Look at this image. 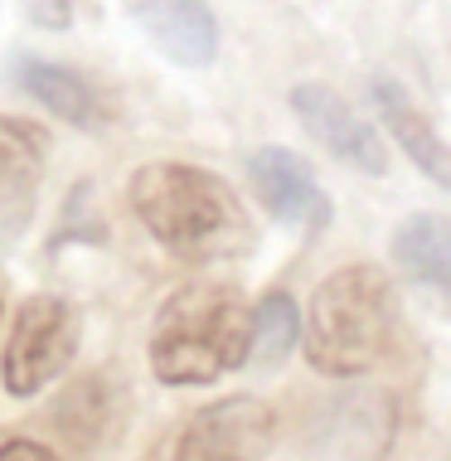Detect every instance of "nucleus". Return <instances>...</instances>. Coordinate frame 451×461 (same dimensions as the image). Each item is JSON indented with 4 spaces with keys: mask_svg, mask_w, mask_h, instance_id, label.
Instances as JSON below:
<instances>
[{
    "mask_svg": "<svg viewBox=\"0 0 451 461\" xmlns=\"http://www.w3.org/2000/svg\"><path fill=\"white\" fill-rule=\"evenodd\" d=\"M398 335H403V316H398L393 282L379 267H340L330 272L316 292H311V311L301 321V345L316 374L330 379H355L393 359Z\"/></svg>",
    "mask_w": 451,
    "mask_h": 461,
    "instance_id": "obj_1",
    "label": "nucleus"
},
{
    "mask_svg": "<svg viewBox=\"0 0 451 461\" xmlns=\"http://www.w3.org/2000/svg\"><path fill=\"white\" fill-rule=\"evenodd\" d=\"M127 204L141 229L175 258H223L248 243V214L238 194L204 166L150 160L131 176Z\"/></svg>",
    "mask_w": 451,
    "mask_h": 461,
    "instance_id": "obj_2",
    "label": "nucleus"
},
{
    "mask_svg": "<svg viewBox=\"0 0 451 461\" xmlns=\"http://www.w3.org/2000/svg\"><path fill=\"white\" fill-rule=\"evenodd\" d=\"M248 340H253V306L238 296V286L194 282L160 306L146 355L160 384L194 389L248 365Z\"/></svg>",
    "mask_w": 451,
    "mask_h": 461,
    "instance_id": "obj_3",
    "label": "nucleus"
},
{
    "mask_svg": "<svg viewBox=\"0 0 451 461\" xmlns=\"http://www.w3.org/2000/svg\"><path fill=\"white\" fill-rule=\"evenodd\" d=\"M83 340V321L64 296H30L15 311V326L5 340V359H0V384L15 398L44 393L59 374L73 365Z\"/></svg>",
    "mask_w": 451,
    "mask_h": 461,
    "instance_id": "obj_4",
    "label": "nucleus"
},
{
    "mask_svg": "<svg viewBox=\"0 0 451 461\" xmlns=\"http://www.w3.org/2000/svg\"><path fill=\"white\" fill-rule=\"evenodd\" d=\"M272 442H277L272 408L253 393H233L185 422L170 461H267Z\"/></svg>",
    "mask_w": 451,
    "mask_h": 461,
    "instance_id": "obj_5",
    "label": "nucleus"
},
{
    "mask_svg": "<svg viewBox=\"0 0 451 461\" xmlns=\"http://www.w3.org/2000/svg\"><path fill=\"white\" fill-rule=\"evenodd\" d=\"M248 180H253L262 209L277 223H286V229H301V233L330 229L335 204H330V194L320 190L316 170H311L296 151H286V146H262V151L248 156Z\"/></svg>",
    "mask_w": 451,
    "mask_h": 461,
    "instance_id": "obj_6",
    "label": "nucleus"
},
{
    "mask_svg": "<svg viewBox=\"0 0 451 461\" xmlns=\"http://www.w3.org/2000/svg\"><path fill=\"white\" fill-rule=\"evenodd\" d=\"M292 112H296L301 127L316 136V141L335 160L365 170V176H388V146H383V136L374 131L335 88L301 83V88H292Z\"/></svg>",
    "mask_w": 451,
    "mask_h": 461,
    "instance_id": "obj_7",
    "label": "nucleus"
},
{
    "mask_svg": "<svg viewBox=\"0 0 451 461\" xmlns=\"http://www.w3.org/2000/svg\"><path fill=\"white\" fill-rule=\"evenodd\" d=\"M136 24L156 40L175 64L204 68L219 54V20L204 0H127Z\"/></svg>",
    "mask_w": 451,
    "mask_h": 461,
    "instance_id": "obj_8",
    "label": "nucleus"
},
{
    "mask_svg": "<svg viewBox=\"0 0 451 461\" xmlns=\"http://www.w3.org/2000/svg\"><path fill=\"white\" fill-rule=\"evenodd\" d=\"M369 97H374V107H379L388 136L408 151L412 166H418L432 185L451 190V146L437 136L428 112L412 103V93L403 88V83H393V78H383V73H379V78L369 83Z\"/></svg>",
    "mask_w": 451,
    "mask_h": 461,
    "instance_id": "obj_9",
    "label": "nucleus"
},
{
    "mask_svg": "<svg viewBox=\"0 0 451 461\" xmlns=\"http://www.w3.org/2000/svg\"><path fill=\"white\" fill-rule=\"evenodd\" d=\"M15 83H20L24 97L44 103L59 122H68V127L103 131L107 122H112L107 97L97 93L93 83L83 78V73H73V68H64V64H49V59L20 54V59H15Z\"/></svg>",
    "mask_w": 451,
    "mask_h": 461,
    "instance_id": "obj_10",
    "label": "nucleus"
},
{
    "mask_svg": "<svg viewBox=\"0 0 451 461\" xmlns=\"http://www.w3.org/2000/svg\"><path fill=\"white\" fill-rule=\"evenodd\" d=\"M49 136L30 117H0V229H15L34 209Z\"/></svg>",
    "mask_w": 451,
    "mask_h": 461,
    "instance_id": "obj_11",
    "label": "nucleus"
},
{
    "mask_svg": "<svg viewBox=\"0 0 451 461\" xmlns=\"http://www.w3.org/2000/svg\"><path fill=\"white\" fill-rule=\"evenodd\" d=\"M388 253H393V263L403 267L412 282L451 296V219H442V214H408L393 229Z\"/></svg>",
    "mask_w": 451,
    "mask_h": 461,
    "instance_id": "obj_12",
    "label": "nucleus"
},
{
    "mask_svg": "<svg viewBox=\"0 0 451 461\" xmlns=\"http://www.w3.org/2000/svg\"><path fill=\"white\" fill-rule=\"evenodd\" d=\"M301 340V311L286 292H267L253 306V340H248V359L262 369H277Z\"/></svg>",
    "mask_w": 451,
    "mask_h": 461,
    "instance_id": "obj_13",
    "label": "nucleus"
},
{
    "mask_svg": "<svg viewBox=\"0 0 451 461\" xmlns=\"http://www.w3.org/2000/svg\"><path fill=\"white\" fill-rule=\"evenodd\" d=\"M0 461H59V456H54V447H44L34 438H10L0 447Z\"/></svg>",
    "mask_w": 451,
    "mask_h": 461,
    "instance_id": "obj_14",
    "label": "nucleus"
}]
</instances>
